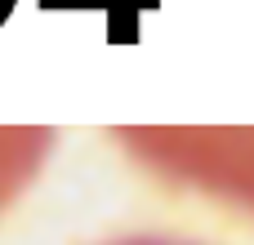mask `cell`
<instances>
[{
	"instance_id": "1",
	"label": "cell",
	"mask_w": 254,
	"mask_h": 245,
	"mask_svg": "<svg viewBox=\"0 0 254 245\" xmlns=\"http://www.w3.org/2000/svg\"><path fill=\"white\" fill-rule=\"evenodd\" d=\"M45 13L58 9H98L107 18V45H138V22L143 13L161 9V0H36Z\"/></svg>"
},
{
	"instance_id": "2",
	"label": "cell",
	"mask_w": 254,
	"mask_h": 245,
	"mask_svg": "<svg viewBox=\"0 0 254 245\" xmlns=\"http://www.w3.org/2000/svg\"><path fill=\"white\" fill-rule=\"evenodd\" d=\"M13 4H18V0H0V27L9 22V13H13Z\"/></svg>"
}]
</instances>
